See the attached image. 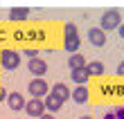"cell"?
<instances>
[{
    "instance_id": "3957f363",
    "label": "cell",
    "mask_w": 124,
    "mask_h": 119,
    "mask_svg": "<svg viewBox=\"0 0 124 119\" xmlns=\"http://www.w3.org/2000/svg\"><path fill=\"white\" fill-rule=\"evenodd\" d=\"M27 92L32 94V99H43V97L50 94V85L45 79H32L30 85H27Z\"/></svg>"
},
{
    "instance_id": "30bf717a",
    "label": "cell",
    "mask_w": 124,
    "mask_h": 119,
    "mask_svg": "<svg viewBox=\"0 0 124 119\" xmlns=\"http://www.w3.org/2000/svg\"><path fill=\"white\" fill-rule=\"evenodd\" d=\"M70 99L75 103H86L88 101V90H86V85H77L75 90L70 92Z\"/></svg>"
},
{
    "instance_id": "5b68a950",
    "label": "cell",
    "mask_w": 124,
    "mask_h": 119,
    "mask_svg": "<svg viewBox=\"0 0 124 119\" xmlns=\"http://www.w3.org/2000/svg\"><path fill=\"white\" fill-rule=\"evenodd\" d=\"M25 112L30 115V117H43L45 115V103H43V99H30L25 103Z\"/></svg>"
},
{
    "instance_id": "8fae6325",
    "label": "cell",
    "mask_w": 124,
    "mask_h": 119,
    "mask_svg": "<svg viewBox=\"0 0 124 119\" xmlns=\"http://www.w3.org/2000/svg\"><path fill=\"white\" fill-rule=\"evenodd\" d=\"M70 77H72V81H75L77 85H84L86 81L90 79V74H88V68H81V70H72Z\"/></svg>"
},
{
    "instance_id": "7402d4cb",
    "label": "cell",
    "mask_w": 124,
    "mask_h": 119,
    "mask_svg": "<svg viewBox=\"0 0 124 119\" xmlns=\"http://www.w3.org/2000/svg\"><path fill=\"white\" fill-rule=\"evenodd\" d=\"M79 119H93V117H88V115H84V117H79Z\"/></svg>"
},
{
    "instance_id": "2e32d148",
    "label": "cell",
    "mask_w": 124,
    "mask_h": 119,
    "mask_svg": "<svg viewBox=\"0 0 124 119\" xmlns=\"http://www.w3.org/2000/svg\"><path fill=\"white\" fill-rule=\"evenodd\" d=\"M113 115L117 117V119H124V106H117V108H113Z\"/></svg>"
},
{
    "instance_id": "e0dca14e",
    "label": "cell",
    "mask_w": 124,
    "mask_h": 119,
    "mask_svg": "<svg viewBox=\"0 0 124 119\" xmlns=\"http://www.w3.org/2000/svg\"><path fill=\"white\" fill-rule=\"evenodd\" d=\"M101 119H117V117H115V115H113V110H108V112H106V115H101Z\"/></svg>"
},
{
    "instance_id": "d6986e66",
    "label": "cell",
    "mask_w": 124,
    "mask_h": 119,
    "mask_svg": "<svg viewBox=\"0 0 124 119\" xmlns=\"http://www.w3.org/2000/svg\"><path fill=\"white\" fill-rule=\"evenodd\" d=\"M41 119H56V117H54V115H52V112H45V115H43V117H41Z\"/></svg>"
},
{
    "instance_id": "6da1fadb",
    "label": "cell",
    "mask_w": 124,
    "mask_h": 119,
    "mask_svg": "<svg viewBox=\"0 0 124 119\" xmlns=\"http://www.w3.org/2000/svg\"><path fill=\"white\" fill-rule=\"evenodd\" d=\"M122 25V14L117 9H108L101 14V20H99V29L101 32H113Z\"/></svg>"
},
{
    "instance_id": "7a4b0ae2",
    "label": "cell",
    "mask_w": 124,
    "mask_h": 119,
    "mask_svg": "<svg viewBox=\"0 0 124 119\" xmlns=\"http://www.w3.org/2000/svg\"><path fill=\"white\" fill-rule=\"evenodd\" d=\"M63 32H65V49H68L70 54H77L79 45H81V41H79V36H77V27L72 23H65Z\"/></svg>"
},
{
    "instance_id": "5bb4252c",
    "label": "cell",
    "mask_w": 124,
    "mask_h": 119,
    "mask_svg": "<svg viewBox=\"0 0 124 119\" xmlns=\"http://www.w3.org/2000/svg\"><path fill=\"white\" fill-rule=\"evenodd\" d=\"M68 65H70V70H81V68H86V58L81 54H72L68 58Z\"/></svg>"
},
{
    "instance_id": "ffe728a7",
    "label": "cell",
    "mask_w": 124,
    "mask_h": 119,
    "mask_svg": "<svg viewBox=\"0 0 124 119\" xmlns=\"http://www.w3.org/2000/svg\"><path fill=\"white\" fill-rule=\"evenodd\" d=\"M117 32H120V36H122V38H124V20H122V25L117 27Z\"/></svg>"
},
{
    "instance_id": "7c38bea8",
    "label": "cell",
    "mask_w": 124,
    "mask_h": 119,
    "mask_svg": "<svg viewBox=\"0 0 124 119\" xmlns=\"http://www.w3.org/2000/svg\"><path fill=\"white\" fill-rule=\"evenodd\" d=\"M86 68H88L90 77H101L104 74V63L101 61H90V63H86Z\"/></svg>"
},
{
    "instance_id": "9c48e42d",
    "label": "cell",
    "mask_w": 124,
    "mask_h": 119,
    "mask_svg": "<svg viewBox=\"0 0 124 119\" xmlns=\"http://www.w3.org/2000/svg\"><path fill=\"white\" fill-rule=\"evenodd\" d=\"M45 110H52V115L56 112V110H61V106H63V99H59V97H56L54 92H50L47 97H45Z\"/></svg>"
},
{
    "instance_id": "ac0fdd59",
    "label": "cell",
    "mask_w": 124,
    "mask_h": 119,
    "mask_svg": "<svg viewBox=\"0 0 124 119\" xmlns=\"http://www.w3.org/2000/svg\"><path fill=\"white\" fill-rule=\"evenodd\" d=\"M117 74H120V77H124V61L117 65Z\"/></svg>"
},
{
    "instance_id": "ba28073f",
    "label": "cell",
    "mask_w": 124,
    "mask_h": 119,
    "mask_svg": "<svg viewBox=\"0 0 124 119\" xmlns=\"http://www.w3.org/2000/svg\"><path fill=\"white\" fill-rule=\"evenodd\" d=\"M7 103H9V108L11 110H25V97L20 94V92H11L9 97H7Z\"/></svg>"
},
{
    "instance_id": "277c9868",
    "label": "cell",
    "mask_w": 124,
    "mask_h": 119,
    "mask_svg": "<svg viewBox=\"0 0 124 119\" xmlns=\"http://www.w3.org/2000/svg\"><path fill=\"white\" fill-rule=\"evenodd\" d=\"M0 65L5 70H16L20 65V54L14 52V49H2L0 52Z\"/></svg>"
},
{
    "instance_id": "44dd1931",
    "label": "cell",
    "mask_w": 124,
    "mask_h": 119,
    "mask_svg": "<svg viewBox=\"0 0 124 119\" xmlns=\"http://www.w3.org/2000/svg\"><path fill=\"white\" fill-rule=\"evenodd\" d=\"M5 97H7V94H5V88H2V85H0V101H2V99H5Z\"/></svg>"
},
{
    "instance_id": "9a60e30c",
    "label": "cell",
    "mask_w": 124,
    "mask_h": 119,
    "mask_svg": "<svg viewBox=\"0 0 124 119\" xmlns=\"http://www.w3.org/2000/svg\"><path fill=\"white\" fill-rule=\"evenodd\" d=\"M27 16H30V9H25V7L23 9H9V20H16L18 23V20H25Z\"/></svg>"
},
{
    "instance_id": "52a82bcc",
    "label": "cell",
    "mask_w": 124,
    "mask_h": 119,
    "mask_svg": "<svg viewBox=\"0 0 124 119\" xmlns=\"http://www.w3.org/2000/svg\"><path fill=\"white\" fill-rule=\"evenodd\" d=\"M88 41L93 43L95 47H101L106 43V32H101L99 27H90L88 29Z\"/></svg>"
},
{
    "instance_id": "4fadbf2b",
    "label": "cell",
    "mask_w": 124,
    "mask_h": 119,
    "mask_svg": "<svg viewBox=\"0 0 124 119\" xmlns=\"http://www.w3.org/2000/svg\"><path fill=\"white\" fill-rule=\"evenodd\" d=\"M52 92L59 97V99H63V101H68V99H70V88L65 85V83H54Z\"/></svg>"
},
{
    "instance_id": "8992f818",
    "label": "cell",
    "mask_w": 124,
    "mask_h": 119,
    "mask_svg": "<svg viewBox=\"0 0 124 119\" xmlns=\"http://www.w3.org/2000/svg\"><path fill=\"white\" fill-rule=\"evenodd\" d=\"M27 68H30V72L34 74L36 79H43V74L47 72V63L43 61L41 56H36V58H30V63H27Z\"/></svg>"
}]
</instances>
